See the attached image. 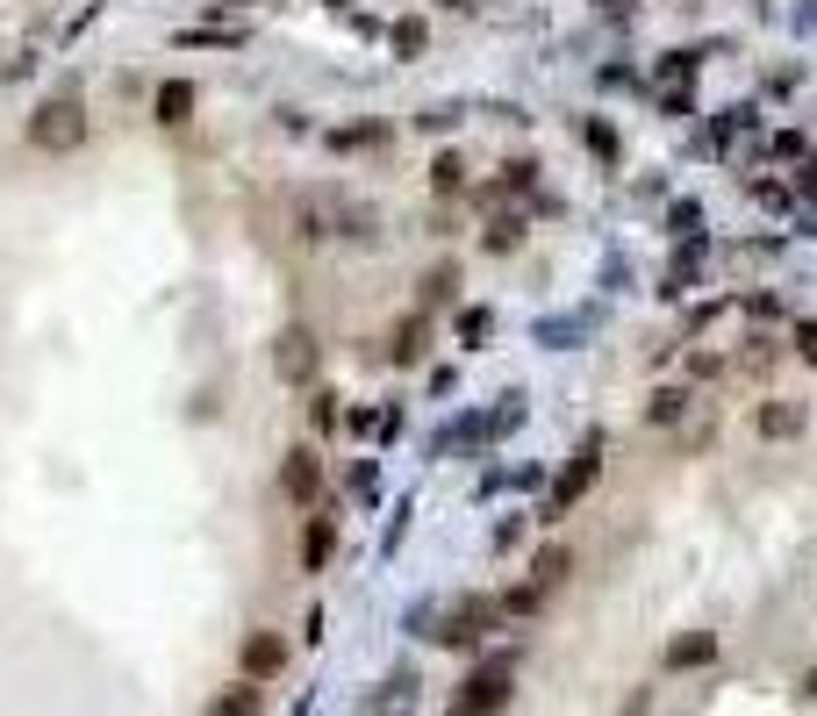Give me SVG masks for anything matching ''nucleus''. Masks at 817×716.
I'll return each instance as SVG.
<instances>
[{"mask_svg": "<svg viewBox=\"0 0 817 716\" xmlns=\"http://www.w3.org/2000/svg\"><path fill=\"white\" fill-rule=\"evenodd\" d=\"M495 616H502V609H495L488 595H460V602H430V609H416L408 624H416L424 638H438V645H474Z\"/></svg>", "mask_w": 817, "mask_h": 716, "instance_id": "obj_1", "label": "nucleus"}, {"mask_svg": "<svg viewBox=\"0 0 817 716\" xmlns=\"http://www.w3.org/2000/svg\"><path fill=\"white\" fill-rule=\"evenodd\" d=\"M29 144L36 151H80L86 144V108L80 101H44L29 115Z\"/></svg>", "mask_w": 817, "mask_h": 716, "instance_id": "obj_2", "label": "nucleus"}, {"mask_svg": "<svg viewBox=\"0 0 817 716\" xmlns=\"http://www.w3.org/2000/svg\"><path fill=\"white\" fill-rule=\"evenodd\" d=\"M596 466H602V444L588 437V444H581V452H574V459H566L560 487H552V502H545V516H566V509H574V502L588 495V480H596Z\"/></svg>", "mask_w": 817, "mask_h": 716, "instance_id": "obj_3", "label": "nucleus"}, {"mask_svg": "<svg viewBox=\"0 0 817 716\" xmlns=\"http://www.w3.org/2000/svg\"><path fill=\"white\" fill-rule=\"evenodd\" d=\"M272 373H280V380H294V387H302V380H316V337H308L302 323L272 337Z\"/></svg>", "mask_w": 817, "mask_h": 716, "instance_id": "obj_4", "label": "nucleus"}, {"mask_svg": "<svg viewBox=\"0 0 817 716\" xmlns=\"http://www.w3.org/2000/svg\"><path fill=\"white\" fill-rule=\"evenodd\" d=\"M510 702V659H495V666H480L474 681H466V695H460V709L466 716H495Z\"/></svg>", "mask_w": 817, "mask_h": 716, "instance_id": "obj_5", "label": "nucleus"}, {"mask_svg": "<svg viewBox=\"0 0 817 716\" xmlns=\"http://www.w3.org/2000/svg\"><path fill=\"white\" fill-rule=\"evenodd\" d=\"M710 659H717V631H688V638H674V645L660 652L667 674H688V666H710Z\"/></svg>", "mask_w": 817, "mask_h": 716, "instance_id": "obj_6", "label": "nucleus"}, {"mask_svg": "<svg viewBox=\"0 0 817 716\" xmlns=\"http://www.w3.org/2000/svg\"><path fill=\"white\" fill-rule=\"evenodd\" d=\"M280 487H288V502H316V487H324V473H316V452H288V466H280Z\"/></svg>", "mask_w": 817, "mask_h": 716, "instance_id": "obj_7", "label": "nucleus"}, {"mask_svg": "<svg viewBox=\"0 0 817 716\" xmlns=\"http://www.w3.org/2000/svg\"><path fill=\"white\" fill-rule=\"evenodd\" d=\"M280 666H288V645H280L272 631L244 638V674H252V681H266V674H280Z\"/></svg>", "mask_w": 817, "mask_h": 716, "instance_id": "obj_8", "label": "nucleus"}, {"mask_svg": "<svg viewBox=\"0 0 817 716\" xmlns=\"http://www.w3.org/2000/svg\"><path fill=\"white\" fill-rule=\"evenodd\" d=\"M424 344H430V316L416 308V316H402V330H394L388 358H394V366H416V358H424Z\"/></svg>", "mask_w": 817, "mask_h": 716, "instance_id": "obj_9", "label": "nucleus"}, {"mask_svg": "<svg viewBox=\"0 0 817 716\" xmlns=\"http://www.w3.org/2000/svg\"><path fill=\"white\" fill-rule=\"evenodd\" d=\"M753 423H760V437H796L803 430V402H782V394H775V402H760Z\"/></svg>", "mask_w": 817, "mask_h": 716, "instance_id": "obj_10", "label": "nucleus"}, {"mask_svg": "<svg viewBox=\"0 0 817 716\" xmlns=\"http://www.w3.org/2000/svg\"><path fill=\"white\" fill-rule=\"evenodd\" d=\"M187 115H194V86H187V79H166V86H158V122H172V129H180Z\"/></svg>", "mask_w": 817, "mask_h": 716, "instance_id": "obj_11", "label": "nucleus"}, {"mask_svg": "<svg viewBox=\"0 0 817 716\" xmlns=\"http://www.w3.org/2000/svg\"><path fill=\"white\" fill-rule=\"evenodd\" d=\"M681 416H688V394H681V387H660V394L646 402V423H653V430H674Z\"/></svg>", "mask_w": 817, "mask_h": 716, "instance_id": "obj_12", "label": "nucleus"}, {"mask_svg": "<svg viewBox=\"0 0 817 716\" xmlns=\"http://www.w3.org/2000/svg\"><path fill=\"white\" fill-rule=\"evenodd\" d=\"M330 545H338V523H330V516H316V523L302 530V559H308V566H324V559H330Z\"/></svg>", "mask_w": 817, "mask_h": 716, "instance_id": "obj_13", "label": "nucleus"}, {"mask_svg": "<svg viewBox=\"0 0 817 716\" xmlns=\"http://www.w3.org/2000/svg\"><path fill=\"white\" fill-rule=\"evenodd\" d=\"M202 716H258V688H230V695H216Z\"/></svg>", "mask_w": 817, "mask_h": 716, "instance_id": "obj_14", "label": "nucleus"}, {"mask_svg": "<svg viewBox=\"0 0 817 716\" xmlns=\"http://www.w3.org/2000/svg\"><path fill=\"white\" fill-rule=\"evenodd\" d=\"M560 580H566V552H560V545H545V552H538V566H531V588H560Z\"/></svg>", "mask_w": 817, "mask_h": 716, "instance_id": "obj_15", "label": "nucleus"}, {"mask_svg": "<svg viewBox=\"0 0 817 716\" xmlns=\"http://www.w3.org/2000/svg\"><path fill=\"white\" fill-rule=\"evenodd\" d=\"M452 287H460V273H452V266H438V273L424 280V316H430L438 301H452Z\"/></svg>", "mask_w": 817, "mask_h": 716, "instance_id": "obj_16", "label": "nucleus"}, {"mask_svg": "<svg viewBox=\"0 0 817 716\" xmlns=\"http://www.w3.org/2000/svg\"><path fill=\"white\" fill-rule=\"evenodd\" d=\"M424 51V22L408 15V22H394V58H416Z\"/></svg>", "mask_w": 817, "mask_h": 716, "instance_id": "obj_17", "label": "nucleus"}, {"mask_svg": "<svg viewBox=\"0 0 817 716\" xmlns=\"http://www.w3.org/2000/svg\"><path fill=\"white\" fill-rule=\"evenodd\" d=\"M430 180H438L444 194H460V187H466V165H460V158H452V151H444L438 165H430Z\"/></svg>", "mask_w": 817, "mask_h": 716, "instance_id": "obj_18", "label": "nucleus"}, {"mask_svg": "<svg viewBox=\"0 0 817 716\" xmlns=\"http://www.w3.org/2000/svg\"><path fill=\"white\" fill-rule=\"evenodd\" d=\"M538 595H545V588H510V595L495 602V609H510V616H531V609H538Z\"/></svg>", "mask_w": 817, "mask_h": 716, "instance_id": "obj_19", "label": "nucleus"}, {"mask_svg": "<svg viewBox=\"0 0 817 716\" xmlns=\"http://www.w3.org/2000/svg\"><path fill=\"white\" fill-rule=\"evenodd\" d=\"M460 337H466V344L488 337V308H466V316H460Z\"/></svg>", "mask_w": 817, "mask_h": 716, "instance_id": "obj_20", "label": "nucleus"}, {"mask_svg": "<svg viewBox=\"0 0 817 716\" xmlns=\"http://www.w3.org/2000/svg\"><path fill=\"white\" fill-rule=\"evenodd\" d=\"M588 144H596L602 158H617V129H610V122H596V129H588Z\"/></svg>", "mask_w": 817, "mask_h": 716, "instance_id": "obj_21", "label": "nucleus"}, {"mask_svg": "<svg viewBox=\"0 0 817 716\" xmlns=\"http://www.w3.org/2000/svg\"><path fill=\"white\" fill-rule=\"evenodd\" d=\"M796 351H803V358H810V366H817V323H796Z\"/></svg>", "mask_w": 817, "mask_h": 716, "instance_id": "obj_22", "label": "nucleus"}, {"mask_svg": "<svg viewBox=\"0 0 817 716\" xmlns=\"http://www.w3.org/2000/svg\"><path fill=\"white\" fill-rule=\"evenodd\" d=\"M803 194H810V201H817V165H803Z\"/></svg>", "mask_w": 817, "mask_h": 716, "instance_id": "obj_23", "label": "nucleus"}, {"mask_svg": "<svg viewBox=\"0 0 817 716\" xmlns=\"http://www.w3.org/2000/svg\"><path fill=\"white\" fill-rule=\"evenodd\" d=\"M803 695H817V666H810V681H803Z\"/></svg>", "mask_w": 817, "mask_h": 716, "instance_id": "obj_24", "label": "nucleus"}, {"mask_svg": "<svg viewBox=\"0 0 817 716\" xmlns=\"http://www.w3.org/2000/svg\"><path fill=\"white\" fill-rule=\"evenodd\" d=\"M452 8H474V0H452Z\"/></svg>", "mask_w": 817, "mask_h": 716, "instance_id": "obj_25", "label": "nucleus"}, {"mask_svg": "<svg viewBox=\"0 0 817 716\" xmlns=\"http://www.w3.org/2000/svg\"><path fill=\"white\" fill-rule=\"evenodd\" d=\"M452 716H466V709H452Z\"/></svg>", "mask_w": 817, "mask_h": 716, "instance_id": "obj_26", "label": "nucleus"}]
</instances>
